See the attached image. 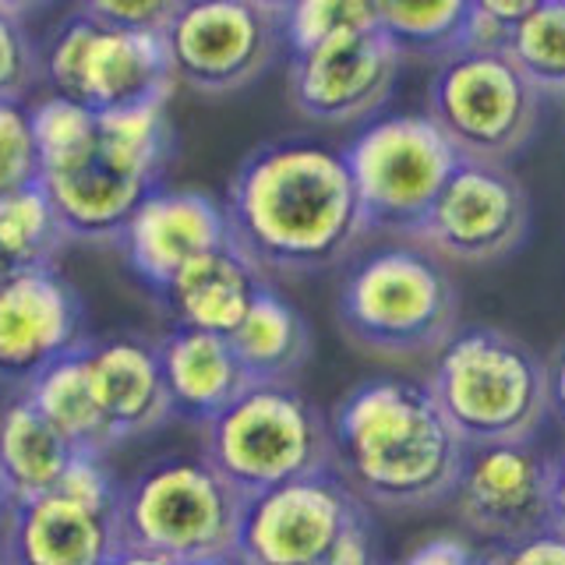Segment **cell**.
<instances>
[{
  "mask_svg": "<svg viewBox=\"0 0 565 565\" xmlns=\"http://www.w3.org/2000/svg\"><path fill=\"white\" fill-rule=\"evenodd\" d=\"M230 241L269 276H315L347 265L371 230L340 149L273 138L247 152L226 188Z\"/></svg>",
  "mask_w": 565,
  "mask_h": 565,
  "instance_id": "6da1fadb",
  "label": "cell"
},
{
  "mask_svg": "<svg viewBox=\"0 0 565 565\" xmlns=\"http://www.w3.org/2000/svg\"><path fill=\"white\" fill-rule=\"evenodd\" d=\"M463 452L424 382L367 379L332 406L329 470L367 509L414 516L449 505Z\"/></svg>",
  "mask_w": 565,
  "mask_h": 565,
  "instance_id": "7a4b0ae2",
  "label": "cell"
},
{
  "mask_svg": "<svg viewBox=\"0 0 565 565\" xmlns=\"http://www.w3.org/2000/svg\"><path fill=\"white\" fill-rule=\"evenodd\" d=\"M170 106L96 114L75 149L40 170L67 241L117 244L120 230L152 191L163 188L177 138Z\"/></svg>",
  "mask_w": 565,
  "mask_h": 565,
  "instance_id": "3957f363",
  "label": "cell"
},
{
  "mask_svg": "<svg viewBox=\"0 0 565 565\" xmlns=\"http://www.w3.org/2000/svg\"><path fill=\"white\" fill-rule=\"evenodd\" d=\"M335 322L375 361H431L459 332L456 276L411 241L361 247L343 265Z\"/></svg>",
  "mask_w": 565,
  "mask_h": 565,
  "instance_id": "277c9868",
  "label": "cell"
},
{
  "mask_svg": "<svg viewBox=\"0 0 565 565\" xmlns=\"http://www.w3.org/2000/svg\"><path fill=\"white\" fill-rule=\"evenodd\" d=\"M424 385L463 446L534 441L547 417V358L499 326L459 329Z\"/></svg>",
  "mask_w": 565,
  "mask_h": 565,
  "instance_id": "5b68a950",
  "label": "cell"
},
{
  "mask_svg": "<svg viewBox=\"0 0 565 565\" xmlns=\"http://www.w3.org/2000/svg\"><path fill=\"white\" fill-rule=\"evenodd\" d=\"M202 459L241 499H252L329 470V417L297 385L255 382L202 424Z\"/></svg>",
  "mask_w": 565,
  "mask_h": 565,
  "instance_id": "8992f818",
  "label": "cell"
},
{
  "mask_svg": "<svg viewBox=\"0 0 565 565\" xmlns=\"http://www.w3.org/2000/svg\"><path fill=\"white\" fill-rule=\"evenodd\" d=\"M244 499L199 456H163L120 488V544L163 562L230 555Z\"/></svg>",
  "mask_w": 565,
  "mask_h": 565,
  "instance_id": "52a82bcc",
  "label": "cell"
},
{
  "mask_svg": "<svg viewBox=\"0 0 565 565\" xmlns=\"http://www.w3.org/2000/svg\"><path fill=\"white\" fill-rule=\"evenodd\" d=\"M40 75L53 96L93 114L170 106L177 93L163 35L103 25L82 4L40 46Z\"/></svg>",
  "mask_w": 565,
  "mask_h": 565,
  "instance_id": "ba28073f",
  "label": "cell"
},
{
  "mask_svg": "<svg viewBox=\"0 0 565 565\" xmlns=\"http://www.w3.org/2000/svg\"><path fill=\"white\" fill-rule=\"evenodd\" d=\"M424 114L459 159L509 167L541 128V96L505 53L459 50L435 67Z\"/></svg>",
  "mask_w": 565,
  "mask_h": 565,
  "instance_id": "9c48e42d",
  "label": "cell"
},
{
  "mask_svg": "<svg viewBox=\"0 0 565 565\" xmlns=\"http://www.w3.org/2000/svg\"><path fill=\"white\" fill-rule=\"evenodd\" d=\"M343 159L364 209L371 237L406 241L428 216L459 156L428 114L367 120L347 141Z\"/></svg>",
  "mask_w": 565,
  "mask_h": 565,
  "instance_id": "30bf717a",
  "label": "cell"
},
{
  "mask_svg": "<svg viewBox=\"0 0 565 565\" xmlns=\"http://www.w3.org/2000/svg\"><path fill=\"white\" fill-rule=\"evenodd\" d=\"M287 0H181L163 32L173 82L199 96H234L282 53Z\"/></svg>",
  "mask_w": 565,
  "mask_h": 565,
  "instance_id": "8fae6325",
  "label": "cell"
},
{
  "mask_svg": "<svg viewBox=\"0 0 565 565\" xmlns=\"http://www.w3.org/2000/svg\"><path fill=\"white\" fill-rule=\"evenodd\" d=\"M530 237V194L512 167L459 159L406 241L452 265H494Z\"/></svg>",
  "mask_w": 565,
  "mask_h": 565,
  "instance_id": "7c38bea8",
  "label": "cell"
},
{
  "mask_svg": "<svg viewBox=\"0 0 565 565\" xmlns=\"http://www.w3.org/2000/svg\"><path fill=\"white\" fill-rule=\"evenodd\" d=\"M361 512L367 505L332 470L287 481L244 499L234 555L244 565H326Z\"/></svg>",
  "mask_w": 565,
  "mask_h": 565,
  "instance_id": "4fadbf2b",
  "label": "cell"
},
{
  "mask_svg": "<svg viewBox=\"0 0 565 565\" xmlns=\"http://www.w3.org/2000/svg\"><path fill=\"white\" fill-rule=\"evenodd\" d=\"M449 509L488 547L534 537L552 526V456L537 452L534 441L467 446Z\"/></svg>",
  "mask_w": 565,
  "mask_h": 565,
  "instance_id": "5bb4252c",
  "label": "cell"
},
{
  "mask_svg": "<svg viewBox=\"0 0 565 565\" xmlns=\"http://www.w3.org/2000/svg\"><path fill=\"white\" fill-rule=\"evenodd\" d=\"M403 53L379 29L332 40L287 61V99L311 124L371 120L393 99Z\"/></svg>",
  "mask_w": 565,
  "mask_h": 565,
  "instance_id": "9a60e30c",
  "label": "cell"
},
{
  "mask_svg": "<svg viewBox=\"0 0 565 565\" xmlns=\"http://www.w3.org/2000/svg\"><path fill=\"white\" fill-rule=\"evenodd\" d=\"M85 300L61 265L0 282V382L29 385L85 347Z\"/></svg>",
  "mask_w": 565,
  "mask_h": 565,
  "instance_id": "2e32d148",
  "label": "cell"
},
{
  "mask_svg": "<svg viewBox=\"0 0 565 565\" xmlns=\"http://www.w3.org/2000/svg\"><path fill=\"white\" fill-rule=\"evenodd\" d=\"M223 244H230V223L216 194L163 184L138 205L114 247L146 290L159 297L184 265Z\"/></svg>",
  "mask_w": 565,
  "mask_h": 565,
  "instance_id": "e0dca14e",
  "label": "cell"
},
{
  "mask_svg": "<svg viewBox=\"0 0 565 565\" xmlns=\"http://www.w3.org/2000/svg\"><path fill=\"white\" fill-rule=\"evenodd\" d=\"M82 361L117 446L128 438L163 431L173 420L156 340H146L138 332H110L96 335V340L88 335L82 347Z\"/></svg>",
  "mask_w": 565,
  "mask_h": 565,
  "instance_id": "ac0fdd59",
  "label": "cell"
},
{
  "mask_svg": "<svg viewBox=\"0 0 565 565\" xmlns=\"http://www.w3.org/2000/svg\"><path fill=\"white\" fill-rule=\"evenodd\" d=\"M14 565H106L120 552L117 509H99L46 491L18 502L4 523Z\"/></svg>",
  "mask_w": 565,
  "mask_h": 565,
  "instance_id": "d6986e66",
  "label": "cell"
},
{
  "mask_svg": "<svg viewBox=\"0 0 565 565\" xmlns=\"http://www.w3.org/2000/svg\"><path fill=\"white\" fill-rule=\"evenodd\" d=\"M265 287L269 279L230 241L184 265L156 300L177 329H199L230 340Z\"/></svg>",
  "mask_w": 565,
  "mask_h": 565,
  "instance_id": "ffe728a7",
  "label": "cell"
},
{
  "mask_svg": "<svg viewBox=\"0 0 565 565\" xmlns=\"http://www.w3.org/2000/svg\"><path fill=\"white\" fill-rule=\"evenodd\" d=\"M156 353L163 364L173 417H184L199 428L255 385L226 335L170 326L156 340Z\"/></svg>",
  "mask_w": 565,
  "mask_h": 565,
  "instance_id": "44dd1931",
  "label": "cell"
},
{
  "mask_svg": "<svg viewBox=\"0 0 565 565\" xmlns=\"http://www.w3.org/2000/svg\"><path fill=\"white\" fill-rule=\"evenodd\" d=\"M230 347L244 364L247 379L262 385H294L315 353L305 311L282 297L273 282L258 294L252 311L234 329Z\"/></svg>",
  "mask_w": 565,
  "mask_h": 565,
  "instance_id": "7402d4cb",
  "label": "cell"
},
{
  "mask_svg": "<svg viewBox=\"0 0 565 565\" xmlns=\"http://www.w3.org/2000/svg\"><path fill=\"white\" fill-rule=\"evenodd\" d=\"M75 456L78 452L35 411L25 393L4 403L0 411V470L14 494V505L57 488Z\"/></svg>",
  "mask_w": 565,
  "mask_h": 565,
  "instance_id": "603a6c76",
  "label": "cell"
},
{
  "mask_svg": "<svg viewBox=\"0 0 565 565\" xmlns=\"http://www.w3.org/2000/svg\"><path fill=\"white\" fill-rule=\"evenodd\" d=\"M22 393L75 452L106 456L117 446L110 424H106L99 403L93 396V385H88L82 347L75 353H67V358H61L57 364H50L40 379L22 388Z\"/></svg>",
  "mask_w": 565,
  "mask_h": 565,
  "instance_id": "cb8c5ba5",
  "label": "cell"
},
{
  "mask_svg": "<svg viewBox=\"0 0 565 565\" xmlns=\"http://www.w3.org/2000/svg\"><path fill=\"white\" fill-rule=\"evenodd\" d=\"M64 244L67 230L43 184H29L0 199V282L57 269Z\"/></svg>",
  "mask_w": 565,
  "mask_h": 565,
  "instance_id": "d4e9b609",
  "label": "cell"
},
{
  "mask_svg": "<svg viewBox=\"0 0 565 565\" xmlns=\"http://www.w3.org/2000/svg\"><path fill=\"white\" fill-rule=\"evenodd\" d=\"M505 57L541 99L565 103V0H534L512 29Z\"/></svg>",
  "mask_w": 565,
  "mask_h": 565,
  "instance_id": "484cf974",
  "label": "cell"
},
{
  "mask_svg": "<svg viewBox=\"0 0 565 565\" xmlns=\"http://www.w3.org/2000/svg\"><path fill=\"white\" fill-rule=\"evenodd\" d=\"M379 32L393 43L403 61H449L463 50L467 11L470 0H449V4H375Z\"/></svg>",
  "mask_w": 565,
  "mask_h": 565,
  "instance_id": "4316f807",
  "label": "cell"
},
{
  "mask_svg": "<svg viewBox=\"0 0 565 565\" xmlns=\"http://www.w3.org/2000/svg\"><path fill=\"white\" fill-rule=\"evenodd\" d=\"M364 29H379V11L371 0H287L282 11L290 57Z\"/></svg>",
  "mask_w": 565,
  "mask_h": 565,
  "instance_id": "83f0119b",
  "label": "cell"
},
{
  "mask_svg": "<svg viewBox=\"0 0 565 565\" xmlns=\"http://www.w3.org/2000/svg\"><path fill=\"white\" fill-rule=\"evenodd\" d=\"M32 4L0 0V103H25L40 82V46L32 43L25 14Z\"/></svg>",
  "mask_w": 565,
  "mask_h": 565,
  "instance_id": "f1b7e54d",
  "label": "cell"
},
{
  "mask_svg": "<svg viewBox=\"0 0 565 565\" xmlns=\"http://www.w3.org/2000/svg\"><path fill=\"white\" fill-rule=\"evenodd\" d=\"M29 184H40V152H35L29 106L0 103V199Z\"/></svg>",
  "mask_w": 565,
  "mask_h": 565,
  "instance_id": "f546056e",
  "label": "cell"
},
{
  "mask_svg": "<svg viewBox=\"0 0 565 565\" xmlns=\"http://www.w3.org/2000/svg\"><path fill=\"white\" fill-rule=\"evenodd\" d=\"M530 4L534 0H470L463 50L505 53L509 35L520 25V18L530 11Z\"/></svg>",
  "mask_w": 565,
  "mask_h": 565,
  "instance_id": "4dcf8cb0",
  "label": "cell"
},
{
  "mask_svg": "<svg viewBox=\"0 0 565 565\" xmlns=\"http://www.w3.org/2000/svg\"><path fill=\"white\" fill-rule=\"evenodd\" d=\"M82 8L103 25L163 35L173 22L177 8H181V0H88Z\"/></svg>",
  "mask_w": 565,
  "mask_h": 565,
  "instance_id": "1f68e13d",
  "label": "cell"
},
{
  "mask_svg": "<svg viewBox=\"0 0 565 565\" xmlns=\"http://www.w3.org/2000/svg\"><path fill=\"white\" fill-rule=\"evenodd\" d=\"M481 565H565V530L544 526L534 537L484 547Z\"/></svg>",
  "mask_w": 565,
  "mask_h": 565,
  "instance_id": "d6a6232c",
  "label": "cell"
},
{
  "mask_svg": "<svg viewBox=\"0 0 565 565\" xmlns=\"http://www.w3.org/2000/svg\"><path fill=\"white\" fill-rule=\"evenodd\" d=\"M326 565H382L379 534H375V523H371V509L361 512V516L347 526V534L340 537V544L332 547Z\"/></svg>",
  "mask_w": 565,
  "mask_h": 565,
  "instance_id": "836d02e7",
  "label": "cell"
},
{
  "mask_svg": "<svg viewBox=\"0 0 565 565\" xmlns=\"http://www.w3.org/2000/svg\"><path fill=\"white\" fill-rule=\"evenodd\" d=\"M399 565H481V552H473V544L463 537L435 534L420 541Z\"/></svg>",
  "mask_w": 565,
  "mask_h": 565,
  "instance_id": "e575fe53",
  "label": "cell"
},
{
  "mask_svg": "<svg viewBox=\"0 0 565 565\" xmlns=\"http://www.w3.org/2000/svg\"><path fill=\"white\" fill-rule=\"evenodd\" d=\"M547 414H555L565 428V343L547 358Z\"/></svg>",
  "mask_w": 565,
  "mask_h": 565,
  "instance_id": "d590c367",
  "label": "cell"
},
{
  "mask_svg": "<svg viewBox=\"0 0 565 565\" xmlns=\"http://www.w3.org/2000/svg\"><path fill=\"white\" fill-rule=\"evenodd\" d=\"M552 526L565 530V446L552 456Z\"/></svg>",
  "mask_w": 565,
  "mask_h": 565,
  "instance_id": "8d00e7d4",
  "label": "cell"
},
{
  "mask_svg": "<svg viewBox=\"0 0 565 565\" xmlns=\"http://www.w3.org/2000/svg\"><path fill=\"white\" fill-rule=\"evenodd\" d=\"M106 565H173V562H163L156 555H141V552H131V547H120V552L106 562Z\"/></svg>",
  "mask_w": 565,
  "mask_h": 565,
  "instance_id": "74e56055",
  "label": "cell"
},
{
  "mask_svg": "<svg viewBox=\"0 0 565 565\" xmlns=\"http://www.w3.org/2000/svg\"><path fill=\"white\" fill-rule=\"evenodd\" d=\"M11 509H14V494H11V488H8V481H4V470H0V526L8 523Z\"/></svg>",
  "mask_w": 565,
  "mask_h": 565,
  "instance_id": "f35d334b",
  "label": "cell"
},
{
  "mask_svg": "<svg viewBox=\"0 0 565 565\" xmlns=\"http://www.w3.org/2000/svg\"><path fill=\"white\" fill-rule=\"evenodd\" d=\"M177 565H244V562L230 552V555H205V558H191V562H177Z\"/></svg>",
  "mask_w": 565,
  "mask_h": 565,
  "instance_id": "ab89813d",
  "label": "cell"
},
{
  "mask_svg": "<svg viewBox=\"0 0 565 565\" xmlns=\"http://www.w3.org/2000/svg\"><path fill=\"white\" fill-rule=\"evenodd\" d=\"M0 565H14L11 552H8V537H4V526H0Z\"/></svg>",
  "mask_w": 565,
  "mask_h": 565,
  "instance_id": "60d3db41",
  "label": "cell"
}]
</instances>
